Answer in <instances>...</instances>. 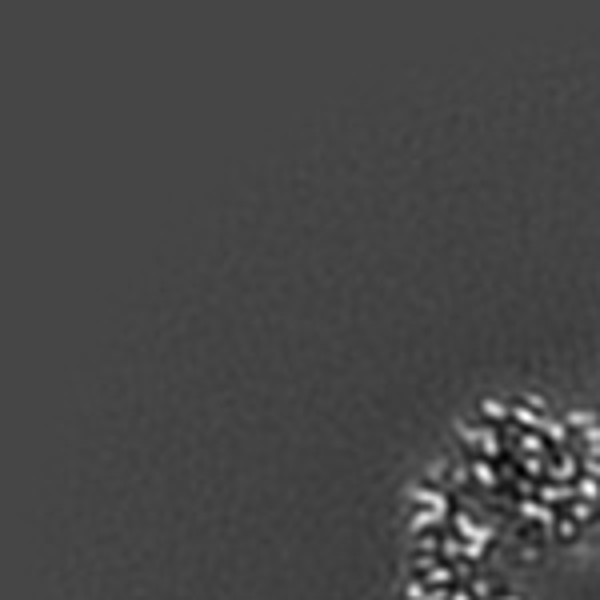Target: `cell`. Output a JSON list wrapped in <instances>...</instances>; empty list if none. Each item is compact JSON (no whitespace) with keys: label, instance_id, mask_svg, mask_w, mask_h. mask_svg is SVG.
Listing matches in <instances>:
<instances>
[{"label":"cell","instance_id":"6da1fadb","mask_svg":"<svg viewBox=\"0 0 600 600\" xmlns=\"http://www.w3.org/2000/svg\"><path fill=\"white\" fill-rule=\"evenodd\" d=\"M476 476H480V480H484V484H496V472H492V468H488V464H476Z\"/></svg>","mask_w":600,"mask_h":600},{"label":"cell","instance_id":"7a4b0ae2","mask_svg":"<svg viewBox=\"0 0 600 600\" xmlns=\"http://www.w3.org/2000/svg\"><path fill=\"white\" fill-rule=\"evenodd\" d=\"M448 576H452V572H448V568H432V572H428V584H444Z\"/></svg>","mask_w":600,"mask_h":600},{"label":"cell","instance_id":"3957f363","mask_svg":"<svg viewBox=\"0 0 600 600\" xmlns=\"http://www.w3.org/2000/svg\"><path fill=\"white\" fill-rule=\"evenodd\" d=\"M484 412H488V416H492V420H496V416H504V408H500V404H496V400H484Z\"/></svg>","mask_w":600,"mask_h":600},{"label":"cell","instance_id":"277c9868","mask_svg":"<svg viewBox=\"0 0 600 600\" xmlns=\"http://www.w3.org/2000/svg\"><path fill=\"white\" fill-rule=\"evenodd\" d=\"M520 440H524V448H528V452H532V448L540 452V436H520Z\"/></svg>","mask_w":600,"mask_h":600}]
</instances>
